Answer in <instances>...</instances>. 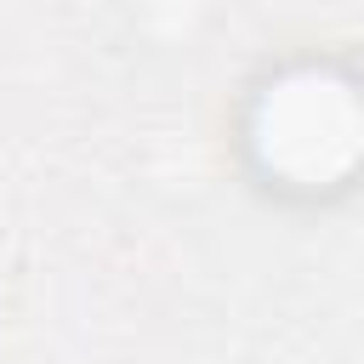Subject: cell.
<instances>
[{
  "label": "cell",
  "instance_id": "6da1fadb",
  "mask_svg": "<svg viewBox=\"0 0 364 364\" xmlns=\"http://www.w3.org/2000/svg\"><path fill=\"white\" fill-rule=\"evenodd\" d=\"M250 148L279 188H347V176L364 165V85L324 63L273 74L256 91Z\"/></svg>",
  "mask_w": 364,
  "mask_h": 364
}]
</instances>
